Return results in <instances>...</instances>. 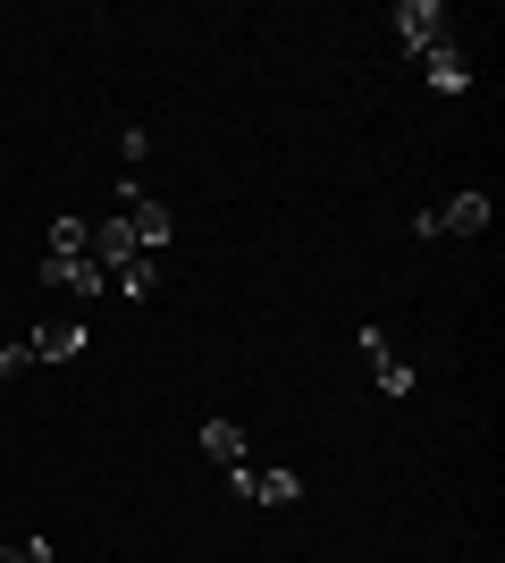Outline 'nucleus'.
Instances as JSON below:
<instances>
[{"label": "nucleus", "instance_id": "0eeeda50", "mask_svg": "<svg viewBox=\"0 0 505 563\" xmlns=\"http://www.w3.org/2000/svg\"><path fill=\"white\" fill-rule=\"evenodd\" d=\"M85 261H101V269L119 278L127 261H135V235H127V219H94V235H85Z\"/></svg>", "mask_w": 505, "mask_h": 563}, {"label": "nucleus", "instance_id": "4468645a", "mask_svg": "<svg viewBox=\"0 0 505 563\" xmlns=\"http://www.w3.org/2000/svg\"><path fill=\"white\" fill-rule=\"evenodd\" d=\"M0 563H51V539H25V547H0Z\"/></svg>", "mask_w": 505, "mask_h": 563}, {"label": "nucleus", "instance_id": "9d476101", "mask_svg": "<svg viewBox=\"0 0 505 563\" xmlns=\"http://www.w3.org/2000/svg\"><path fill=\"white\" fill-rule=\"evenodd\" d=\"M110 295H135V303H152V295H161V261H152V253H135V261L119 269V278H110Z\"/></svg>", "mask_w": 505, "mask_h": 563}, {"label": "nucleus", "instance_id": "f257e3e1", "mask_svg": "<svg viewBox=\"0 0 505 563\" xmlns=\"http://www.w3.org/2000/svg\"><path fill=\"white\" fill-rule=\"evenodd\" d=\"M119 219H127V235H135V253H152V261H161L168 235H177L168 202H161V194H144V186H119Z\"/></svg>", "mask_w": 505, "mask_h": 563}, {"label": "nucleus", "instance_id": "ddd939ff", "mask_svg": "<svg viewBox=\"0 0 505 563\" xmlns=\"http://www.w3.org/2000/svg\"><path fill=\"white\" fill-rule=\"evenodd\" d=\"M34 362H43V353H34V336H9V345H0V378L34 371Z\"/></svg>", "mask_w": 505, "mask_h": 563}, {"label": "nucleus", "instance_id": "6e6552de", "mask_svg": "<svg viewBox=\"0 0 505 563\" xmlns=\"http://www.w3.org/2000/svg\"><path fill=\"white\" fill-rule=\"evenodd\" d=\"M34 353H43V362H76V353H85V320H76V311L43 320V329H34Z\"/></svg>", "mask_w": 505, "mask_h": 563}, {"label": "nucleus", "instance_id": "f8f14e48", "mask_svg": "<svg viewBox=\"0 0 505 563\" xmlns=\"http://www.w3.org/2000/svg\"><path fill=\"white\" fill-rule=\"evenodd\" d=\"M85 235H94V219L59 211V219H51V261H76V253H85Z\"/></svg>", "mask_w": 505, "mask_h": 563}, {"label": "nucleus", "instance_id": "423d86ee", "mask_svg": "<svg viewBox=\"0 0 505 563\" xmlns=\"http://www.w3.org/2000/svg\"><path fill=\"white\" fill-rule=\"evenodd\" d=\"M430 228H438V235H481V228H488V186H463L447 211H430Z\"/></svg>", "mask_w": 505, "mask_h": 563}, {"label": "nucleus", "instance_id": "f03ea898", "mask_svg": "<svg viewBox=\"0 0 505 563\" xmlns=\"http://www.w3.org/2000/svg\"><path fill=\"white\" fill-rule=\"evenodd\" d=\"M396 43L421 59V51L447 43V0H396Z\"/></svg>", "mask_w": 505, "mask_h": 563}, {"label": "nucleus", "instance_id": "7ed1b4c3", "mask_svg": "<svg viewBox=\"0 0 505 563\" xmlns=\"http://www.w3.org/2000/svg\"><path fill=\"white\" fill-rule=\"evenodd\" d=\"M362 362H371V378H380V396H413V362H396V345H387L380 329H354Z\"/></svg>", "mask_w": 505, "mask_h": 563}, {"label": "nucleus", "instance_id": "1a4fd4ad", "mask_svg": "<svg viewBox=\"0 0 505 563\" xmlns=\"http://www.w3.org/2000/svg\"><path fill=\"white\" fill-rule=\"evenodd\" d=\"M295 496H304V479H295L287 463H278V471L253 463V496H244V505H295Z\"/></svg>", "mask_w": 505, "mask_h": 563}, {"label": "nucleus", "instance_id": "9b49d317", "mask_svg": "<svg viewBox=\"0 0 505 563\" xmlns=\"http://www.w3.org/2000/svg\"><path fill=\"white\" fill-rule=\"evenodd\" d=\"M202 454H211L219 471H237L244 463V429L237 421H202Z\"/></svg>", "mask_w": 505, "mask_h": 563}, {"label": "nucleus", "instance_id": "39448f33", "mask_svg": "<svg viewBox=\"0 0 505 563\" xmlns=\"http://www.w3.org/2000/svg\"><path fill=\"white\" fill-rule=\"evenodd\" d=\"M421 85H430V93H463V85H472V59L455 51V34L438 51H421Z\"/></svg>", "mask_w": 505, "mask_h": 563}, {"label": "nucleus", "instance_id": "20e7f679", "mask_svg": "<svg viewBox=\"0 0 505 563\" xmlns=\"http://www.w3.org/2000/svg\"><path fill=\"white\" fill-rule=\"evenodd\" d=\"M34 278L59 286V295H110V269H101V261H85V253H76V261H51V253H43V269H34Z\"/></svg>", "mask_w": 505, "mask_h": 563}]
</instances>
